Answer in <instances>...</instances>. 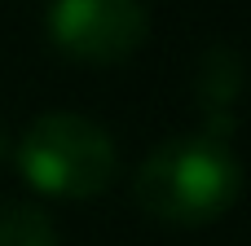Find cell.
<instances>
[{"instance_id": "6da1fadb", "label": "cell", "mask_w": 251, "mask_h": 246, "mask_svg": "<svg viewBox=\"0 0 251 246\" xmlns=\"http://www.w3.org/2000/svg\"><path fill=\"white\" fill-rule=\"evenodd\" d=\"M243 194V167L229 154V141L199 132L172 136L146 154L132 176V198L146 216L181 229L221 220Z\"/></svg>"}, {"instance_id": "7a4b0ae2", "label": "cell", "mask_w": 251, "mask_h": 246, "mask_svg": "<svg viewBox=\"0 0 251 246\" xmlns=\"http://www.w3.org/2000/svg\"><path fill=\"white\" fill-rule=\"evenodd\" d=\"M13 158L22 180L49 198H97L119 176L110 132L71 110H49L31 119L13 145Z\"/></svg>"}, {"instance_id": "3957f363", "label": "cell", "mask_w": 251, "mask_h": 246, "mask_svg": "<svg viewBox=\"0 0 251 246\" xmlns=\"http://www.w3.org/2000/svg\"><path fill=\"white\" fill-rule=\"evenodd\" d=\"M44 26L62 57L84 66H119L146 44L150 13L141 0H53Z\"/></svg>"}, {"instance_id": "277c9868", "label": "cell", "mask_w": 251, "mask_h": 246, "mask_svg": "<svg viewBox=\"0 0 251 246\" xmlns=\"http://www.w3.org/2000/svg\"><path fill=\"white\" fill-rule=\"evenodd\" d=\"M238 92H243V62L234 48H212L203 57V70H199V101H203V114H207V132L229 141L234 132V106H238Z\"/></svg>"}, {"instance_id": "5b68a950", "label": "cell", "mask_w": 251, "mask_h": 246, "mask_svg": "<svg viewBox=\"0 0 251 246\" xmlns=\"http://www.w3.org/2000/svg\"><path fill=\"white\" fill-rule=\"evenodd\" d=\"M0 246H62L53 220L26 202H0Z\"/></svg>"}, {"instance_id": "8992f818", "label": "cell", "mask_w": 251, "mask_h": 246, "mask_svg": "<svg viewBox=\"0 0 251 246\" xmlns=\"http://www.w3.org/2000/svg\"><path fill=\"white\" fill-rule=\"evenodd\" d=\"M9 154V136H4V128H0V158Z\"/></svg>"}]
</instances>
